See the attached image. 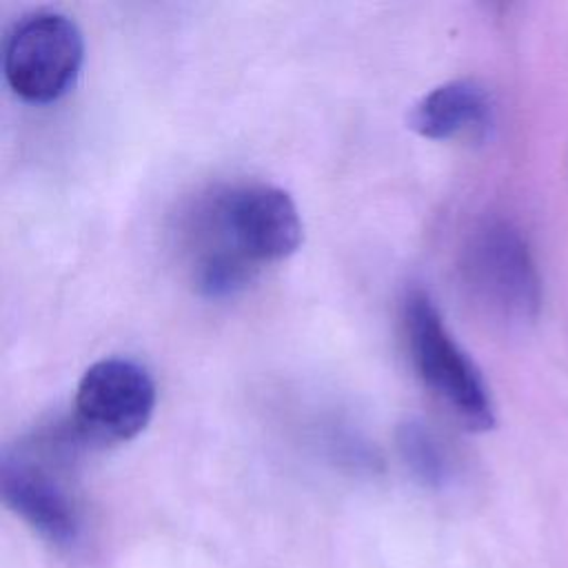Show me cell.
<instances>
[{"instance_id":"3957f363","label":"cell","mask_w":568,"mask_h":568,"mask_svg":"<svg viewBox=\"0 0 568 568\" xmlns=\"http://www.w3.org/2000/svg\"><path fill=\"white\" fill-rule=\"evenodd\" d=\"M404 333L410 364L422 384L473 433L495 426V410L488 386L455 342L428 293L413 288L404 300Z\"/></svg>"},{"instance_id":"52a82bcc","label":"cell","mask_w":568,"mask_h":568,"mask_svg":"<svg viewBox=\"0 0 568 568\" xmlns=\"http://www.w3.org/2000/svg\"><path fill=\"white\" fill-rule=\"evenodd\" d=\"M406 122L428 140H481L493 124V102L479 82L459 78L422 95L408 111Z\"/></svg>"},{"instance_id":"ba28073f","label":"cell","mask_w":568,"mask_h":568,"mask_svg":"<svg viewBox=\"0 0 568 568\" xmlns=\"http://www.w3.org/2000/svg\"><path fill=\"white\" fill-rule=\"evenodd\" d=\"M397 446L410 473L426 486H442L450 477V462L442 442L422 422H406L397 430Z\"/></svg>"},{"instance_id":"277c9868","label":"cell","mask_w":568,"mask_h":568,"mask_svg":"<svg viewBox=\"0 0 568 568\" xmlns=\"http://www.w3.org/2000/svg\"><path fill=\"white\" fill-rule=\"evenodd\" d=\"M82 62V31L58 11H36L22 18L7 36L2 53L9 89L31 104H51L67 95Z\"/></svg>"},{"instance_id":"8992f818","label":"cell","mask_w":568,"mask_h":568,"mask_svg":"<svg viewBox=\"0 0 568 568\" xmlns=\"http://www.w3.org/2000/svg\"><path fill=\"white\" fill-rule=\"evenodd\" d=\"M47 455L44 444L4 450L0 490L4 504L38 535L67 548L80 537V515L69 486Z\"/></svg>"},{"instance_id":"6da1fadb","label":"cell","mask_w":568,"mask_h":568,"mask_svg":"<svg viewBox=\"0 0 568 568\" xmlns=\"http://www.w3.org/2000/svg\"><path fill=\"white\" fill-rule=\"evenodd\" d=\"M302 244L293 197L273 184L213 189L186 222L191 282L206 297H226L255 280L262 266L291 257Z\"/></svg>"},{"instance_id":"5b68a950","label":"cell","mask_w":568,"mask_h":568,"mask_svg":"<svg viewBox=\"0 0 568 568\" xmlns=\"http://www.w3.org/2000/svg\"><path fill=\"white\" fill-rule=\"evenodd\" d=\"M155 397V382L142 364L124 357L100 359L78 382L73 430L89 442H129L151 422Z\"/></svg>"},{"instance_id":"7a4b0ae2","label":"cell","mask_w":568,"mask_h":568,"mask_svg":"<svg viewBox=\"0 0 568 568\" xmlns=\"http://www.w3.org/2000/svg\"><path fill=\"white\" fill-rule=\"evenodd\" d=\"M459 277L466 295L490 320L524 326L541 308V280L521 231L506 220H488L464 244Z\"/></svg>"}]
</instances>
